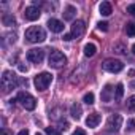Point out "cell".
<instances>
[{
	"label": "cell",
	"instance_id": "cell-12",
	"mask_svg": "<svg viewBox=\"0 0 135 135\" xmlns=\"http://www.w3.org/2000/svg\"><path fill=\"white\" fill-rule=\"evenodd\" d=\"M102 121V116L99 113H91L88 118H86V126L88 127H97Z\"/></svg>",
	"mask_w": 135,
	"mask_h": 135
},
{
	"label": "cell",
	"instance_id": "cell-25",
	"mask_svg": "<svg viewBox=\"0 0 135 135\" xmlns=\"http://www.w3.org/2000/svg\"><path fill=\"white\" fill-rule=\"evenodd\" d=\"M97 29H99V30H102V32H107V30H108V22L100 21V22L97 24Z\"/></svg>",
	"mask_w": 135,
	"mask_h": 135
},
{
	"label": "cell",
	"instance_id": "cell-30",
	"mask_svg": "<svg viewBox=\"0 0 135 135\" xmlns=\"http://www.w3.org/2000/svg\"><path fill=\"white\" fill-rule=\"evenodd\" d=\"M19 70H21V72H27V67H26V65H19Z\"/></svg>",
	"mask_w": 135,
	"mask_h": 135
},
{
	"label": "cell",
	"instance_id": "cell-24",
	"mask_svg": "<svg viewBox=\"0 0 135 135\" xmlns=\"http://www.w3.org/2000/svg\"><path fill=\"white\" fill-rule=\"evenodd\" d=\"M45 132H46V135H60V130H57L56 127H46Z\"/></svg>",
	"mask_w": 135,
	"mask_h": 135
},
{
	"label": "cell",
	"instance_id": "cell-10",
	"mask_svg": "<svg viewBox=\"0 0 135 135\" xmlns=\"http://www.w3.org/2000/svg\"><path fill=\"white\" fill-rule=\"evenodd\" d=\"M108 129L110 130H119V127L122 126V116L121 114H113V116H110V119H108Z\"/></svg>",
	"mask_w": 135,
	"mask_h": 135
},
{
	"label": "cell",
	"instance_id": "cell-13",
	"mask_svg": "<svg viewBox=\"0 0 135 135\" xmlns=\"http://www.w3.org/2000/svg\"><path fill=\"white\" fill-rule=\"evenodd\" d=\"M76 16V8L73 5H69L64 10V19L65 21H73V18Z\"/></svg>",
	"mask_w": 135,
	"mask_h": 135
},
{
	"label": "cell",
	"instance_id": "cell-17",
	"mask_svg": "<svg viewBox=\"0 0 135 135\" xmlns=\"http://www.w3.org/2000/svg\"><path fill=\"white\" fill-rule=\"evenodd\" d=\"M95 51H97V46H95L94 43L84 45V56H86V57H92V56L95 54Z\"/></svg>",
	"mask_w": 135,
	"mask_h": 135
},
{
	"label": "cell",
	"instance_id": "cell-19",
	"mask_svg": "<svg viewBox=\"0 0 135 135\" xmlns=\"http://www.w3.org/2000/svg\"><path fill=\"white\" fill-rule=\"evenodd\" d=\"M126 33L129 37H135V22H127L126 24Z\"/></svg>",
	"mask_w": 135,
	"mask_h": 135
},
{
	"label": "cell",
	"instance_id": "cell-7",
	"mask_svg": "<svg viewBox=\"0 0 135 135\" xmlns=\"http://www.w3.org/2000/svg\"><path fill=\"white\" fill-rule=\"evenodd\" d=\"M103 70L105 72H110V73H119L122 69H124V64L118 59H107L103 62Z\"/></svg>",
	"mask_w": 135,
	"mask_h": 135
},
{
	"label": "cell",
	"instance_id": "cell-28",
	"mask_svg": "<svg viewBox=\"0 0 135 135\" xmlns=\"http://www.w3.org/2000/svg\"><path fill=\"white\" fill-rule=\"evenodd\" d=\"M0 135H13L8 129H2V130H0Z\"/></svg>",
	"mask_w": 135,
	"mask_h": 135
},
{
	"label": "cell",
	"instance_id": "cell-4",
	"mask_svg": "<svg viewBox=\"0 0 135 135\" xmlns=\"http://www.w3.org/2000/svg\"><path fill=\"white\" fill-rule=\"evenodd\" d=\"M84 30H86L84 22H83V21H75V22L72 24L70 33H65V35H64V40H65V41H70V40H73V38H80V37L84 33Z\"/></svg>",
	"mask_w": 135,
	"mask_h": 135
},
{
	"label": "cell",
	"instance_id": "cell-5",
	"mask_svg": "<svg viewBox=\"0 0 135 135\" xmlns=\"http://www.w3.org/2000/svg\"><path fill=\"white\" fill-rule=\"evenodd\" d=\"M65 64H67L65 54L57 51V49H52L51 54H49V65L52 67V69H60V67H64Z\"/></svg>",
	"mask_w": 135,
	"mask_h": 135
},
{
	"label": "cell",
	"instance_id": "cell-18",
	"mask_svg": "<svg viewBox=\"0 0 135 135\" xmlns=\"http://www.w3.org/2000/svg\"><path fill=\"white\" fill-rule=\"evenodd\" d=\"M2 22H3V26H15V24H16V19H15V16L5 13V15L2 16Z\"/></svg>",
	"mask_w": 135,
	"mask_h": 135
},
{
	"label": "cell",
	"instance_id": "cell-33",
	"mask_svg": "<svg viewBox=\"0 0 135 135\" xmlns=\"http://www.w3.org/2000/svg\"><path fill=\"white\" fill-rule=\"evenodd\" d=\"M35 135H41V133H38V132H37V133H35Z\"/></svg>",
	"mask_w": 135,
	"mask_h": 135
},
{
	"label": "cell",
	"instance_id": "cell-9",
	"mask_svg": "<svg viewBox=\"0 0 135 135\" xmlns=\"http://www.w3.org/2000/svg\"><path fill=\"white\" fill-rule=\"evenodd\" d=\"M40 15H41V11L37 8V7H27L26 10H24V18L27 19V21H37L38 18H40Z\"/></svg>",
	"mask_w": 135,
	"mask_h": 135
},
{
	"label": "cell",
	"instance_id": "cell-32",
	"mask_svg": "<svg viewBox=\"0 0 135 135\" xmlns=\"http://www.w3.org/2000/svg\"><path fill=\"white\" fill-rule=\"evenodd\" d=\"M132 52H133V54H135V45H133V46H132Z\"/></svg>",
	"mask_w": 135,
	"mask_h": 135
},
{
	"label": "cell",
	"instance_id": "cell-16",
	"mask_svg": "<svg viewBox=\"0 0 135 135\" xmlns=\"http://www.w3.org/2000/svg\"><path fill=\"white\" fill-rule=\"evenodd\" d=\"M81 113H83L81 105H80V103H73L72 108H70V114H72V118H73V119H80V118H81Z\"/></svg>",
	"mask_w": 135,
	"mask_h": 135
},
{
	"label": "cell",
	"instance_id": "cell-31",
	"mask_svg": "<svg viewBox=\"0 0 135 135\" xmlns=\"http://www.w3.org/2000/svg\"><path fill=\"white\" fill-rule=\"evenodd\" d=\"M133 75H135V70H133V69H132V70H129V76H133Z\"/></svg>",
	"mask_w": 135,
	"mask_h": 135
},
{
	"label": "cell",
	"instance_id": "cell-8",
	"mask_svg": "<svg viewBox=\"0 0 135 135\" xmlns=\"http://www.w3.org/2000/svg\"><path fill=\"white\" fill-rule=\"evenodd\" d=\"M43 59H45V51L40 48H33L27 52V60L32 64H41Z\"/></svg>",
	"mask_w": 135,
	"mask_h": 135
},
{
	"label": "cell",
	"instance_id": "cell-27",
	"mask_svg": "<svg viewBox=\"0 0 135 135\" xmlns=\"http://www.w3.org/2000/svg\"><path fill=\"white\" fill-rule=\"evenodd\" d=\"M72 135H86V130H84V129H76Z\"/></svg>",
	"mask_w": 135,
	"mask_h": 135
},
{
	"label": "cell",
	"instance_id": "cell-1",
	"mask_svg": "<svg viewBox=\"0 0 135 135\" xmlns=\"http://www.w3.org/2000/svg\"><path fill=\"white\" fill-rule=\"evenodd\" d=\"M22 81L19 80V76H16V73L10 72V70H5L3 72V76H2V89L3 92H10L11 89H16Z\"/></svg>",
	"mask_w": 135,
	"mask_h": 135
},
{
	"label": "cell",
	"instance_id": "cell-6",
	"mask_svg": "<svg viewBox=\"0 0 135 135\" xmlns=\"http://www.w3.org/2000/svg\"><path fill=\"white\" fill-rule=\"evenodd\" d=\"M18 102H21V105H22L26 110H29V111L35 110V107H37V100H35L29 92H24V91H21V92L18 94Z\"/></svg>",
	"mask_w": 135,
	"mask_h": 135
},
{
	"label": "cell",
	"instance_id": "cell-15",
	"mask_svg": "<svg viewBox=\"0 0 135 135\" xmlns=\"http://www.w3.org/2000/svg\"><path fill=\"white\" fill-rule=\"evenodd\" d=\"M99 11H100L102 16H110V15L113 13V10H111V3H110V2H102L100 7H99Z\"/></svg>",
	"mask_w": 135,
	"mask_h": 135
},
{
	"label": "cell",
	"instance_id": "cell-11",
	"mask_svg": "<svg viewBox=\"0 0 135 135\" xmlns=\"http://www.w3.org/2000/svg\"><path fill=\"white\" fill-rule=\"evenodd\" d=\"M48 29L51 30V32H54V33H60L62 30H64V22L62 21H59V19H49L48 21Z\"/></svg>",
	"mask_w": 135,
	"mask_h": 135
},
{
	"label": "cell",
	"instance_id": "cell-29",
	"mask_svg": "<svg viewBox=\"0 0 135 135\" xmlns=\"http://www.w3.org/2000/svg\"><path fill=\"white\" fill-rule=\"evenodd\" d=\"M18 135H29V130H27V129H22V130H21Z\"/></svg>",
	"mask_w": 135,
	"mask_h": 135
},
{
	"label": "cell",
	"instance_id": "cell-26",
	"mask_svg": "<svg viewBox=\"0 0 135 135\" xmlns=\"http://www.w3.org/2000/svg\"><path fill=\"white\" fill-rule=\"evenodd\" d=\"M127 13L132 15V16H135V3H132V5L127 7Z\"/></svg>",
	"mask_w": 135,
	"mask_h": 135
},
{
	"label": "cell",
	"instance_id": "cell-14",
	"mask_svg": "<svg viewBox=\"0 0 135 135\" xmlns=\"http://www.w3.org/2000/svg\"><path fill=\"white\" fill-rule=\"evenodd\" d=\"M100 97H102V102H111V99H113V89H111L110 84H107V86L103 88Z\"/></svg>",
	"mask_w": 135,
	"mask_h": 135
},
{
	"label": "cell",
	"instance_id": "cell-22",
	"mask_svg": "<svg viewBox=\"0 0 135 135\" xmlns=\"http://www.w3.org/2000/svg\"><path fill=\"white\" fill-rule=\"evenodd\" d=\"M126 132H135V118H132V119H129V121H127Z\"/></svg>",
	"mask_w": 135,
	"mask_h": 135
},
{
	"label": "cell",
	"instance_id": "cell-23",
	"mask_svg": "<svg viewBox=\"0 0 135 135\" xmlns=\"http://www.w3.org/2000/svg\"><path fill=\"white\" fill-rule=\"evenodd\" d=\"M83 100H84L88 105H92V103H94V94H92V92H88V94H84Z\"/></svg>",
	"mask_w": 135,
	"mask_h": 135
},
{
	"label": "cell",
	"instance_id": "cell-20",
	"mask_svg": "<svg viewBox=\"0 0 135 135\" xmlns=\"http://www.w3.org/2000/svg\"><path fill=\"white\" fill-rule=\"evenodd\" d=\"M122 95H124V84H122V83H119V84L116 86V94H114V97H116L118 100H121V99H122Z\"/></svg>",
	"mask_w": 135,
	"mask_h": 135
},
{
	"label": "cell",
	"instance_id": "cell-21",
	"mask_svg": "<svg viewBox=\"0 0 135 135\" xmlns=\"http://www.w3.org/2000/svg\"><path fill=\"white\" fill-rule=\"evenodd\" d=\"M126 105H127V110L129 111H135V94L127 99V103Z\"/></svg>",
	"mask_w": 135,
	"mask_h": 135
},
{
	"label": "cell",
	"instance_id": "cell-2",
	"mask_svg": "<svg viewBox=\"0 0 135 135\" xmlns=\"http://www.w3.org/2000/svg\"><path fill=\"white\" fill-rule=\"evenodd\" d=\"M26 38L30 43H41L46 40V32L40 26H32L26 30Z\"/></svg>",
	"mask_w": 135,
	"mask_h": 135
},
{
	"label": "cell",
	"instance_id": "cell-3",
	"mask_svg": "<svg viewBox=\"0 0 135 135\" xmlns=\"http://www.w3.org/2000/svg\"><path fill=\"white\" fill-rule=\"evenodd\" d=\"M51 81H52V75L48 73V72H43V73H38V75L35 76L33 84H35L37 91H46L48 86L51 84Z\"/></svg>",
	"mask_w": 135,
	"mask_h": 135
}]
</instances>
